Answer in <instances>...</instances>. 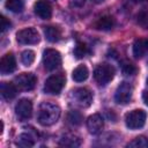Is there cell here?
Returning a JSON list of instances; mask_svg holds the SVG:
<instances>
[{
    "mask_svg": "<svg viewBox=\"0 0 148 148\" xmlns=\"http://www.w3.org/2000/svg\"><path fill=\"white\" fill-rule=\"evenodd\" d=\"M60 113L61 110L57 104L44 102L38 108L37 120L42 126H51L58 121Z\"/></svg>",
    "mask_w": 148,
    "mask_h": 148,
    "instance_id": "obj_1",
    "label": "cell"
},
{
    "mask_svg": "<svg viewBox=\"0 0 148 148\" xmlns=\"http://www.w3.org/2000/svg\"><path fill=\"white\" fill-rule=\"evenodd\" d=\"M147 114L141 109H135L126 113L125 116V124L130 130H139L146 123Z\"/></svg>",
    "mask_w": 148,
    "mask_h": 148,
    "instance_id": "obj_2",
    "label": "cell"
},
{
    "mask_svg": "<svg viewBox=\"0 0 148 148\" xmlns=\"http://www.w3.org/2000/svg\"><path fill=\"white\" fill-rule=\"evenodd\" d=\"M65 82H66V77L64 74H54V75H51L46 79L45 81V84H44V90L45 92L47 94H51V95H58L64 86H65Z\"/></svg>",
    "mask_w": 148,
    "mask_h": 148,
    "instance_id": "obj_3",
    "label": "cell"
},
{
    "mask_svg": "<svg viewBox=\"0 0 148 148\" xmlns=\"http://www.w3.org/2000/svg\"><path fill=\"white\" fill-rule=\"evenodd\" d=\"M113 75H114V69L111 65L108 64H101L94 71V77L96 82L101 86H105L106 83H109L113 79Z\"/></svg>",
    "mask_w": 148,
    "mask_h": 148,
    "instance_id": "obj_4",
    "label": "cell"
},
{
    "mask_svg": "<svg viewBox=\"0 0 148 148\" xmlns=\"http://www.w3.org/2000/svg\"><path fill=\"white\" fill-rule=\"evenodd\" d=\"M39 39H40L39 34L35 28H25L20 30L16 34V40L18 44H22V45L37 44Z\"/></svg>",
    "mask_w": 148,
    "mask_h": 148,
    "instance_id": "obj_5",
    "label": "cell"
},
{
    "mask_svg": "<svg viewBox=\"0 0 148 148\" xmlns=\"http://www.w3.org/2000/svg\"><path fill=\"white\" fill-rule=\"evenodd\" d=\"M43 64L47 71H54L61 65V56L54 49H46L43 52Z\"/></svg>",
    "mask_w": 148,
    "mask_h": 148,
    "instance_id": "obj_6",
    "label": "cell"
},
{
    "mask_svg": "<svg viewBox=\"0 0 148 148\" xmlns=\"http://www.w3.org/2000/svg\"><path fill=\"white\" fill-rule=\"evenodd\" d=\"M132 95H133V87L127 82H121L116 89L114 101L117 104L125 105L130 103V101L132 99Z\"/></svg>",
    "mask_w": 148,
    "mask_h": 148,
    "instance_id": "obj_7",
    "label": "cell"
},
{
    "mask_svg": "<svg viewBox=\"0 0 148 148\" xmlns=\"http://www.w3.org/2000/svg\"><path fill=\"white\" fill-rule=\"evenodd\" d=\"M72 98L76 105L81 108H88L92 102V94L87 88H77L72 91Z\"/></svg>",
    "mask_w": 148,
    "mask_h": 148,
    "instance_id": "obj_8",
    "label": "cell"
},
{
    "mask_svg": "<svg viewBox=\"0 0 148 148\" xmlns=\"http://www.w3.org/2000/svg\"><path fill=\"white\" fill-rule=\"evenodd\" d=\"M36 82H37V79L32 73H21L14 80V83L17 87V89L24 90V91L32 90L36 86Z\"/></svg>",
    "mask_w": 148,
    "mask_h": 148,
    "instance_id": "obj_9",
    "label": "cell"
},
{
    "mask_svg": "<svg viewBox=\"0 0 148 148\" xmlns=\"http://www.w3.org/2000/svg\"><path fill=\"white\" fill-rule=\"evenodd\" d=\"M15 113L20 119H29L32 114V103L28 98L20 99L15 105Z\"/></svg>",
    "mask_w": 148,
    "mask_h": 148,
    "instance_id": "obj_10",
    "label": "cell"
},
{
    "mask_svg": "<svg viewBox=\"0 0 148 148\" xmlns=\"http://www.w3.org/2000/svg\"><path fill=\"white\" fill-rule=\"evenodd\" d=\"M16 68V60L13 53H7L5 54L1 60H0V72L2 75L10 74L15 71Z\"/></svg>",
    "mask_w": 148,
    "mask_h": 148,
    "instance_id": "obj_11",
    "label": "cell"
},
{
    "mask_svg": "<svg viewBox=\"0 0 148 148\" xmlns=\"http://www.w3.org/2000/svg\"><path fill=\"white\" fill-rule=\"evenodd\" d=\"M103 126H104V120H103L101 114L94 113V114L88 117V119H87V128L91 134L99 133L102 131Z\"/></svg>",
    "mask_w": 148,
    "mask_h": 148,
    "instance_id": "obj_12",
    "label": "cell"
},
{
    "mask_svg": "<svg viewBox=\"0 0 148 148\" xmlns=\"http://www.w3.org/2000/svg\"><path fill=\"white\" fill-rule=\"evenodd\" d=\"M34 10L35 14L42 20H49L52 15V8L50 3L45 0H38L34 6Z\"/></svg>",
    "mask_w": 148,
    "mask_h": 148,
    "instance_id": "obj_13",
    "label": "cell"
},
{
    "mask_svg": "<svg viewBox=\"0 0 148 148\" xmlns=\"http://www.w3.org/2000/svg\"><path fill=\"white\" fill-rule=\"evenodd\" d=\"M148 52V38H139L133 44V56L139 59Z\"/></svg>",
    "mask_w": 148,
    "mask_h": 148,
    "instance_id": "obj_14",
    "label": "cell"
},
{
    "mask_svg": "<svg viewBox=\"0 0 148 148\" xmlns=\"http://www.w3.org/2000/svg\"><path fill=\"white\" fill-rule=\"evenodd\" d=\"M17 94V87L12 82H2L1 83V95L6 99H13Z\"/></svg>",
    "mask_w": 148,
    "mask_h": 148,
    "instance_id": "obj_15",
    "label": "cell"
},
{
    "mask_svg": "<svg viewBox=\"0 0 148 148\" xmlns=\"http://www.w3.org/2000/svg\"><path fill=\"white\" fill-rule=\"evenodd\" d=\"M95 27L97 30H103V31L111 30L114 27V18L112 16H102L96 21Z\"/></svg>",
    "mask_w": 148,
    "mask_h": 148,
    "instance_id": "obj_16",
    "label": "cell"
},
{
    "mask_svg": "<svg viewBox=\"0 0 148 148\" xmlns=\"http://www.w3.org/2000/svg\"><path fill=\"white\" fill-rule=\"evenodd\" d=\"M44 35L46 37V39L49 42H58L61 37V30L58 27H53V25H49L44 28Z\"/></svg>",
    "mask_w": 148,
    "mask_h": 148,
    "instance_id": "obj_17",
    "label": "cell"
},
{
    "mask_svg": "<svg viewBox=\"0 0 148 148\" xmlns=\"http://www.w3.org/2000/svg\"><path fill=\"white\" fill-rule=\"evenodd\" d=\"M88 75H89V71H88L87 66L80 65V66H77V67L73 71L72 77H73V80H74L75 82H83V81L87 80Z\"/></svg>",
    "mask_w": 148,
    "mask_h": 148,
    "instance_id": "obj_18",
    "label": "cell"
},
{
    "mask_svg": "<svg viewBox=\"0 0 148 148\" xmlns=\"http://www.w3.org/2000/svg\"><path fill=\"white\" fill-rule=\"evenodd\" d=\"M60 146L65 147H79L81 145V140L73 134H65L60 140H59Z\"/></svg>",
    "mask_w": 148,
    "mask_h": 148,
    "instance_id": "obj_19",
    "label": "cell"
},
{
    "mask_svg": "<svg viewBox=\"0 0 148 148\" xmlns=\"http://www.w3.org/2000/svg\"><path fill=\"white\" fill-rule=\"evenodd\" d=\"M16 145L20 146V147H23V148H30V147H32L35 145V140H34V138L30 134H28V133H21L17 136Z\"/></svg>",
    "mask_w": 148,
    "mask_h": 148,
    "instance_id": "obj_20",
    "label": "cell"
},
{
    "mask_svg": "<svg viewBox=\"0 0 148 148\" xmlns=\"http://www.w3.org/2000/svg\"><path fill=\"white\" fill-rule=\"evenodd\" d=\"M5 6L8 10H10L13 13H21L24 7L22 0H7Z\"/></svg>",
    "mask_w": 148,
    "mask_h": 148,
    "instance_id": "obj_21",
    "label": "cell"
},
{
    "mask_svg": "<svg viewBox=\"0 0 148 148\" xmlns=\"http://www.w3.org/2000/svg\"><path fill=\"white\" fill-rule=\"evenodd\" d=\"M127 147H131V148H148V139L143 135L136 136L135 139H133L127 145Z\"/></svg>",
    "mask_w": 148,
    "mask_h": 148,
    "instance_id": "obj_22",
    "label": "cell"
},
{
    "mask_svg": "<svg viewBox=\"0 0 148 148\" xmlns=\"http://www.w3.org/2000/svg\"><path fill=\"white\" fill-rule=\"evenodd\" d=\"M21 61L24 66L29 67L32 65V62L35 61V52L31 50H25L22 52L21 54Z\"/></svg>",
    "mask_w": 148,
    "mask_h": 148,
    "instance_id": "obj_23",
    "label": "cell"
},
{
    "mask_svg": "<svg viewBox=\"0 0 148 148\" xmlns=\"http://www.w3.org/2000/svg\"><path fill=\"white\" fill-rule=\"evenodd\" d=\"M88 52H89V51H88V46H87L84 43L79 42V43L76 44V46L74 47V56H75L77 59H81V58L86 57Z\"/></svg>",
    "mask_w": 148,
    "mask_h": 148,
    "instance_id": "obj_24",
    "label": "cell"
},
{
    "mask_svg": "<svg viewBox=\"0 0 148 148\" xmlns=\"http://www.w3.org/2000/svg\"><path fill=\"white\" fill-rule=\"evenodd\" d=\"M67 119H68V123L74 126H77L82 123V116L77 111H71L67 116Z\"/></svg>",
    "mask_w": 148,
    "mask_h": 148,
    "instance_id": "obj_25",
    "label": "cell"
},
{
    "mask_svg": "<svg viewBox=\"0 0 148 148\" xmlns=\"http://www.w3.org/2000/svg\"><path fill=\"white\" fill-rule=\"evenodd\" d=\"M121 72L125 75H134L136 73V67L130 61H123L121 64Z\"/></svg>",
    "mask_w": 148,
    "mask_h": 148,
    "instance_id": "obj_26",
    "label": "cell"
},
{
    "mask_svg": "<svg viewBox=\"0 0 148 148\" xmlns=\"http://www.w3.org/2000/svg\"><path fill=\"white\" fill-rule=\"evenodd\" d=\"M138 22L140 25L148 29V12H141L138 15Z\"/></svg>",
    "mask_w": 148,
    "mask_h": 148,
    "instance_id": "obj_27",
    "label": "cell"
},
{
    "mask_svg": "<svg viewBox=\"0 0 148 148\" xmlns=\"http://www.w3.org/2000/svg\"><path fill=\"white\" fill-rule=\"evenodd\" d=\"M0 28H1V32H2V34L6 32V31L10 28V22H9V20H7L3 15H2L1 18H0Z\"/></svg>",
    "mask_w": 148,
    "mask_h": 148,
    "instance_id": "obj_28",
    "label": "cell"
},
{
    "mask_svg": "<svg viewBox=\"0 0 148 148\" xmlns=\"http://www.w3.org/2000/svg\"><path fill=\"white\" fill-rule=\"evenodd\" d=\"M72 2H73L74 6H76V7H81V6L84 5L86 0H72Z\"/></svg>",
    "mask_w": 148,
    "mask_h": 148,
    "instance_id": "obj_29",
    "label": "cell"
},
{
    "mask_svg": "<svg viewBox=\"0 0 148 148\" xmlns=\"http://www.w3.org/2000/svg\"><path fill=\"white\" fill-rule=\"evenodd\" d=\"M142 98H143V102L146 103V105H148V90H145V91H143Z\"/></svg>",
    "mask_w": 148,
    "mask_h": 148,
    "instance_id": "obj_30",
    "label": "cell"
},
{
    "mask_svg": "<svg viewBox=\"0 0 148 148\" xmlns=\"http://www.w3.org/2000/svg\"><path fill=\"white\" fill-rule=\"evenodd\" d=\"M141 1H146V2H148V0H141Z\"/></svg>",
    "mask_w": 148,
    "mask_h": 148,
    "instance_id": "obj_31",
    "label": "cell"
},
{
    "mask_svg": "<svg viewBox=\"0 0 148 148\" xmlns=\"http://www.w3.org/2000/svg\"><path fill=\"white\" fill-rule=\"evenodd\" d=\"M147 86H148V77H147Z\"/></svg>",
    "mask_w": 148,
    "mask_h": 148,
    "instance_id": "obj_32",
    "label": "cell"
}]
</instances>
